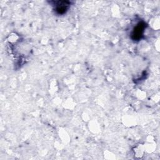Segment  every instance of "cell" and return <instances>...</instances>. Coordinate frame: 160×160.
<instances>
[{
	"instance_id": "6da1fadb",
	"label": "cell",
	"mask_w": 160,
	"mask_h": 160,
	"mask_svg": "<svg viewBox=\"0 0 160 160\" xmlns=\"http://www.w3.org/2000/svg\"><path fill=\"white\" fill-rule=\"evenodd\" d=\"M146 24L144 22H139L133 28L131 37L134 41H139L143 36L144 30L146 29Z\"/></svg>"
},
{
	"instance_id": "7a4b0ae2",
	"label": "cell",
	"mask_w": 160,
	"mask_h": 160,
	"mask_svg": "<svg viewBox=\"0 0 160 160\" xmlns=\"http://www.w3.org/2000/svg\"><path fill=\"white\" fill-rule=\"evenodd\" d=\"M52 2H54L55 12L58 15L65 14L71 5V2L68 1H53Z\"/></svg>"
}]
</instances>
